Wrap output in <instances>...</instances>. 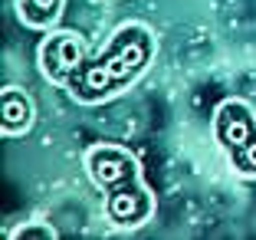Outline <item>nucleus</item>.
Listing matches in <instances>:
<instances>
[{"label":"nucleus","mask_w":256,"mask_h":240,"mask_svg":"<svg viewBox=\"0 0 256 240\" xmlns=\"http://www.w3.org/2000/svg\"><path fill=\"white\" fill-rule=\"evenodd\" d=\"M154 53H158V40H154L151 27H144V23H122L96 56H86L69 73L62 89L79 105L108 102V99L128 92L148 73Z\"/></svg>","instance_id":"obj_1"},{"label":"nucleus","mask_w":256,"mask_h":240,"mask_svg":"<svg viewBox=\"0 0 256 240\" xmlns=\"http://www.w3.org/2000/svg\"><path fill=\"white\" fill-rule=\"evenodd\" d=\"M86 171L102 191L106 217L118 230H135L154 217V191L142 178V161L122 145H92L86 151Z\"/></svg>","instance_id":"obj_2"},{"label":"nucleus","mask_w":256,"mask_h":240,"mask_svg":"<svg viewBox=\"0 0 256 240\" xmlns=\"http://www.w3.org/2000/svg\"><path fill=\"white\" fill-rule=\"evenodd\" d=\"M214 138L240 178H256V109L243 99H224L214 112Z\"/></svg>","instance_id":"obj_3"},{"label":"nucleus","mask_w":256,"mask_h":240,"mask_svg":"<svg viewBox=\"0 0 256 240\" xmlns=\"http://www.w3.org/2000/svg\"><path fill=\"white\" fill-rule=\"evenodd\" d=\"M86 60V40L76 30H50L40 43V69L53 86H62L79 63Z\"/></svg>","instance_id":"obj_4"},{"label":"nucleus","mask_w":256,"mask_h":240,"mask_svg":"<svg viewBox=\"0 0 256 240\" xmlns=\"http://www.w3.org/2000/svg\"><path fill=\"white\" fill-rule=\"evenodd\" d=\"M30 125H33L30 96L16 86H4V92H0V132H4V138L23 135Z\"/></svg>","instance_id":"obj_5"},{"label":"nucleus","mask_w":256,"mask_h":240,"mask_svg":"<svg viewBox=\"0 0 256 240\" xmlns=\"http://www.w3.org/2000/svg\"><path fill=\"white\" fill-rule=\"evenodd\" d=\"M66 10V0H16V17L30 30H50Z\"/></svg>","instance_id":"obj_6"},{"label":"nucleus","mask_w":256,"mask_h":240,"mask_svg":"<svg viewBox=\"0 0 256 240\" xmlns=\"http://www.w3.org/2000/svg\"><path fill=\"white\" fill-rule=\"evenodd\" d=\"M10 240H56V230L50 224H20V227H14V230L7 233Z\"/></svg>","instance_id":"obj_7"}]
</instances>
